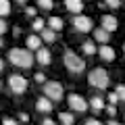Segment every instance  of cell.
Returning <instances> with one entry per match:
<instances>
[{
    "label": "cell",
    "mask_w": 125,
    "mask_h": 125,
    "mask_svg": "<svg viewBox=\"0 0 125 125\" xmlns=\"http://www.w3.org/2000/svg\"><path fill=\"white\" fill-rule=\"evenodd\" d=\"M104 4H106L108 9H119V6H121V0H104Z\"/></svg>",
    "instance_id": "24"
},
{
    "label": "cell",
    "mask_w": 125,
    "mask_h": 125,
    "mask_svg": "<svg viewBox=\"0 0 125 125\" xmlns=\"http://www.w3.org/2000/svg\"><path fill=\"white\" fill-rule=\"evenodd\" d=\"M27 85H29V83H27V79L23 75H17V73H15V75L9 77V88H10L13 94H25Z\"/></svg>",
    "instance_id": "7"
},
{
    "label": "cell",
    "mask_w": 125,
    "mask_h": 125,
    "mask_svg": "<svg viewBox=\"0 0 125 125\" xmlns=\"http://www.w3.org/2000/svg\"><path fill=\"white\" fill-rule=\"evenodd\" d=\"M27 15H29V17H36V9H33V6H27V10H25Z\"/></svg>",
    "instance_id": "31"
},
{
    "label": "cell",
    "mask_w": 125,
    "mask_h": 125,
    "mask_svg": "<svg viewBox=\"0 0 125 125\" xmlns=\"http://www.w3.org/2000/svg\"><path fill=\"white\" fill-rule=\"evenodd\" d=\"M67 102H69V106H71V111H75V113H85L88 111V106H90V102L81 96V94H69L67 96Z\"/></svg>",
    "instance_id": "5"
},
{
    "label": "cell",
    "mask_w": 125,
    "mask_h": 125,
    "mask_svg": "<svg viewBox=\"0 0 125 125\" xmlns=\"http://www.w3.org/2000/svg\"><path fill=\"white\" fill-rule=\"evenodd\" d=\"M71 25L75 27L79 33H88V31H92V19L79 13V15H73L71 17Z\"/></svg>",
    "instance_id": "6"
},
{
    "label": "cell",
    "mask_w": 125,
    "mask_h": 125,
    "mask_svg": "<svg viewBox=\"0 0 125 125\" xmlns=\"http://www.w3.org/2000/svg\"><path fill=\"white\" fill-rule=\"evenodd\" d=\"M0 90H2V81H0Z\"/></svg>",
    "instance_id": "38"
},
{
    "label": "cell",
    "mask_w": 125,
    "mask_h": 125,
    "mask_svg": "<svg viewBox=\"0 0 125 125\" xmlns=\"http://www.w3.org/2000/svg\"><path fill=\"white\" fill-rule=\"evenodd\" d=\"M44 27H46L44 19H33V31H42Z\"/></svg>",
    "instance_id": "22"
},
{
    "label": "cell",
    "mask_w": 125,
    "mask_h": 125,
    "mask_svg": "<svg viewBox=\"0 0 125 125\" xmlns=\"http://www.w3.org/2000/svg\"><path fill=\"white\" fill-rule=\"evenodd\" d=\"M15 2H19V4H27V0H15Z\"/></svg>",
    "instance_id": "36"
},
{
    "label": "cell",
    "mask_w": 125,
    "mask_h": 125,
    "mask_svg": "<svg viewBox=\"0 0 125 125\" xmlns=\"http://www.w3.org/2000/svg\"><path fill=\"white\" fill-rule=\"evenodd\" d=\"M62 25H65V21H62L61 17H50V19H48V27H52L54 31H61Z\"/></svg>",
    "instance_id": "19"
},
{
    "label": "cell",
    "mask_w": 125,
    "mask_h": 125,
    "mask_svg": "<svg viewBox=\"0 0 125 125\" xmlns=\"http://www.w3.org/2000/svg\"><path fill=\"white\" fill-rule=\"evenodd\" d=\"M27 48H29V50L42 48V38L40 36H29V38H27Z\"/></svg>",
    "instance_id": "17"
},
{
    "label": "cell",
    "mask_w": 125,
    "mask_h": 125,
    "mask_svg": "<svg viewBox=\"0 0 125 125\" xmlns=\"http://www.w3.org/2000/svg\"><path fill=\"white\" fill-rule=\"evenodd\" d=\"M36 111L38 113H44V115L52 113V100H50L48 96H40V98L36 100Z\"/></svg>",
    "instance_id": "9"
},
{
    "label": "cell",
    "mask_w": 125,
    "mask_h": 125,
    "mask_svg": "<svg viewBox=\"0 0 125 125\" xmlns=\"http://www.w3.org/2000/svg\"><path fill=\"white\" fill-rule=\"evenodd\" d=\"M100 27H104L106 31H117V27H119V21H117V17H113V15H104L102 17V25Z\"/></svg>",
    "instance_id": "11"
},
{
    "label": "cell",
    "mask_w": 125,
    "mask_h": 125,
    "mask_svg": "<svg viewBox=\"0 0 125 125\" xmlns=\"http://www.w3.org/2000/svg\"><path fill=\"white\" fill-rule=\"evenodd\" d=\"M40 38H42V42H48V44H52V42L56 40V31H54L52 27H44V29L40 31Z\"/></svg>",
    "instance_id": "14"
},
{
    "label": "cell",
    "mask_w": 125,
    "mask_h": 125,
    "mask_svg": "<svg viewBox=\"0 0 125 125\" xmlns=\"http://www.w3.org/2000/svg\"><path fill=\"white\" fill-rule=\"evenodd\" d=\"M9 61L10 65H15L17 69H31L33 67V61H36V56L31 54L29 48H13L9 52Z\"/></svg>",
    "instance_id": "1"
},
{
    "label": "cell",
    "mask_w": 125,
    "mask_h": 125,
    "mask_svg": "<svg viewBox=\"0 0 125 125\" xmlns=\"http://www.w3.org/2000/svg\"><path fill=\"white\" fill-rule=\"evenodd\" d=\"M44 96H48L50 100H62V96H65V90H62V85L58 83V81H46L44 83Z\"/></svg>",
    "instance_id": "4"
},
{
    "label": "cell",
    "mask_w": 125,
    "mask_h": 125,
    "mask_svg": "<svg viewBox=\"0 0 125 125\" xmlns=\"http://www.w3.org/2000/svg\"><path fill=\"white\" fill-rule=\"evenodd\" d=\"M81 52H83L85 56H94V54H98V48H96V44H94L92 40H85L83 44H81Z\"/></svg>",
    "instance_id": "15"
},
{
    "label": "cell",
    "mask_w": 125,
    "mask_h": 125,
    "mask_svg": "<svg viewBox=\"0 0 125 125\" xmlns=\"http://www.w3.org/2000/svg\"><path fill=\"white\" fill-rule=\"evenodd\" d=\"M90 106H92V111H96V113H100L106 104H104V98L102 96H92V100H90Z\"/></svg>",
    "instance_id": "16"
},
{
    "label": "cell",
    "mask_w": 125,
    "mask_h": 125,
    "mask_svg": "<svg viewBox=\"0 0 125 125\" xmlns=\"http://www.w3.org/2000/svg\"><path fill=\"white\" fill-rule=\"evenodd\" d=\"M38 6H40L42 10H52L54 2H52V0H38Z\"/></svg>",
    "instance_id": "21"
},
{
    "label": "cell",
    "mask_w": 125,
    "mask_h": 125,
    "mask_svg": "<svg viewBox=\"0 0 125 125\" xmlns=\"http://www.w3.org/2000/svg\"><path fill=\"white\" fill-rule=\"evenodd\" d=\"M85 125H102V123L96 121V119H88V121H85Z\"/></svg>",
    "instance_id": "32"
},
{
    "label": "cell",
    "mask_w": 125,
    "mask_h": 125,
    "mask_svg": "<svg viewBox=\"0 0 125 125\" xmlns=\"http://www.w3.org/2000/svg\"><path fill=\"white\" fill-rule=\"evenodd\" d=\"M36 61L40 62L42 67L50 65V62H52V54H50V50H46V48H38V50H36Z\"/></svg>",
    "instance_id": "10"
},
{
    "label": "cell",
    "mask_w": 125,
    "mask_h": 125,
    "mask_svg": "<svg viewBox=\"0 0 125 125\" xmlns=\"http://www.w3.org/2000/svg\"><path fill=\"white\" fill-rule=\"evenodd\" d=\"M65 6L71 15H79L83 10V0H65Z\"/></svg>",
    "instance_id": "12"
},
{
    "label": "cell",
    "mask_w": 125,
    "mask_h": 125,
    "mask_svg": "<svg viewBox=\"0 0 125 125\" xmlns=\"http://www.w3.org/2000/svg\"><path fill=\"white\" fill-rule=\"evenodd\" d=\"M94 40L100 42V44H108V40H111V31H106L104 27L94 29Z\"/></svg>",
    "instance_id": "13"
},
{
    "label": "cell",
    "mask_w": 125,
    "mask_h": 125,
    "mask_svg": "<svg viewBox=\"0 0 125 125\" xmlns=\"http://www.w3.org/2000/svg\"><path fill=\"white\" fill-rule=\"evenodd\" d=\"M98 56L102 58L104 62H113V61H115V56H117V52H115V48H113V46L102 44V46L98 48Z\"/></svg>",
    "instance_id": "8"
},
{
    "label": "cell",
    "mask_w": 125,
    "mask_h": 125,
    "mask_svg": "<svg viewBox=\"0 0 125 125\" xmlns=\"http://www.w3.org/2000/svg\"><path fill=\"white\" fill-rule=\"evenodd\" d=\"M117 102H121L119 96H117V92H111L108 94V104H117Z\"/></svg>",
    "instance_id": "25"
},
{
    "label": "cell",
    "mask_w": 125,
    "mask_h": 125,
    "mask_svg": "<svg viewBox=\"0 0 125 125\" xmlns=\"http://www.w3.org/2000/svg\"><path fill=\"white\" fill-rule=\"evenodd\" d=\"M2 69H4V61H2V58H0V71H2Z\"/></svg>",
    "instance_id": "35"
},
{
    "label": "cell",
    "mask_w": 125,
    "mask_h": 125,
    "mask_svg": "<svg viewBox=\"0 0 125 125\" xmlns=\"http://www.w3.org/2000/svg\"><path fill=\"white\" fill-rule=\"evenodd\" d=\"M104 108H106L108 117H115L117 115V106H115V104H108V106H104Z\"/></svg>",
    "instance_id": "26"
},
{
    "label": "cell",
    "mask_w": 125,
    "mask_h": 125,
    "mask_svg": "<svg viewBox=\"0 0 125 125\" xmlns=\"http://www.w3.org/2000/svg\"><path fill=\"white\" fill-rule=\"evenodd\" d=\"M62 62H65V67L69 69V73H73V75H79V73L85 71V61L79 54H75L73 50H67V52H65Z\"/></svg>",
    "instance_id": "2"
},
{
    "label": "cell",
    "mask_w": 125,
    "mask_h": 125,
    "mask_svg": "<svg viewBox=\"0 0 125 125\" xmlns=\"http://www.w3.org/2000/svg\"><path fill=\"white\" fill-rule=\"evenodd\" d=\"M6 27H9V25H6V21H4L2 17H0V36H2V33L6 31Z\"/></svg>",
    "instance_id": "28"
},
{
    "label": "cell",
    "mask_w": 125,
    "mask_h": 125,
    "mask_svg": "<svg viewBox=\"0 0 125 125\" xmlns=\"http://www.w3.org/2000/svg\"><path fill=\"white\" fill-rule=\"evenodd\" d=\"M58 121H61V125H73L75 117H73V113H58Z\"/></svg>",
    "instance_id": "18"
},
{
    "label": "cell",
    "mask_w": 125,
    "mask_h": 125,
    "mask_svg": "<svg viewBox=\"0 0 125 125\" xmlns=\"http://www.w3.org/2000/svg\"><path fill=\"white\" fill-rule=\"evenodd\" d=\"M42 125H56V123H54L52 119H44V123H42Z\"/></svg>",
    "instance_id": "33"
},
{
    "label": "cell",
    "mask_w": 125,
    "mask_h": 125,
    "mask_svg": "<svg viewBox=\"0 0 125 125\" xmlns=\"http://www.w3.org/2000/svg\"><path fill=\"white\" fill-rule=\"evenodd\" d=\"M2 125H17V121L10 119V117H6V119H2Z\"/></svg>",
    "instance_id": "29"
},
{
    "label": "cell",
    "mask_w": 125,
    "mask_h": 125,
    "mask_svg": "<svg viewBox=\"0 0 125 125\" xmlns=\"http://www.w3.org/2000/svg\"><path fill=\"white\" fill-rule=\"evenodd\" d=\"M123 50H125V44H123Z\"/></svg>",
    "instance_id": "39"
},
{
    "label": "cell",
    "mask_w": 125,
    "mask_h": 125,
    "mask_svg": "<svg viewBox=\"0 0 125 125\" xmlns=\"http://www.w3.org/2000/svg\"><path fill=\"white\" fill-rule=\"evenodd\" d=\"M88 83L96 90H106L108 83H111V77H108L106 69L98 67V69H92V73L88 75Z\"/></svg>",
    "instance_id": "3"
},
{
    "label": "cell",
    "mask_w": 125,
    "mask_h": 125,
    "mask_svg": "<svg viewBox=\"0 0 125 125\" xmlns=\"http://www.w3.org/2000/svg\"><path fill=\"white\" fill-rule=\"evenodd\" d=\"M10 13V2L9 0H0V17H6Z\"/></svg>",
    "instance_id": "20"
},
{
    "label": "cell",
    "mask_w": 125,
    "mask_h": 125,
    "mask_svg": "<svg viewBox=\"0 0 125 125\" xmlns=\"http://www.w3.org/2000/svg\"><path fill=\"white\" fill-rule=\"evenodd\" d=\"M33 79H36L38 83H46V75H44V73H36V75H33Z\"/></svg>",
    "instance_id": "27"
},
{
    "label": "cell",
    "mask_w": 125,
    "mask_h": 125,
    "mask_svg": "<svg viewBox=\"0 0 125 125\" xmlns=\"http://www.w3.org/2000/svg\"><path fill=\"white\" fill-rule=\"evenodd\" d=\"M2 44H4V42H2V36H0V48H2Z\"/></svg>",
    "instance_id": "37"
},
{
    "label": "cell",
    "mask_w": 125,
    "mask_h": 125,
    "mask_svg": "<svg viewBox=\"0 0 125 125\" xmlns=\"http://www.w3.org/2000/svg\"><path fill=\"white\" fill-rule=\"evenodd\" d=\"M17 117H19V121H21V123H27V121H29V117H27L25 113H19Z\"/></svg>",
    "instance_id": "30"
},
{
    "label": "cell",
    "mask_w": 125,
    "mask_h": 125,
    "mask_svg": "<svg viewBox=\"0 0 125 125\" xmlns=\"http://www.w3.org/2000/svg\"><path fill=\"white\" fill-rule=\"evenodd\" d=\"M108 125H121L119 121H108Z\"/></svg>",
    "instance_id": "34"
},
{
    "label": "cell",
    "mask_w": 125,
    "mask_h": 125,
    "mask_svg": "<svg viewBox=\"0 0 125 125\" xmlns=\"http://www.w3.org/2000/svg\"><path fill=\"white\" fill-rule=\"evenodd\" d=\"M115 92H117V96H119V100H121V102H125V85H117V90H115Z\"/></svg>",
    "instance_id": "23"
}]
</instances>
